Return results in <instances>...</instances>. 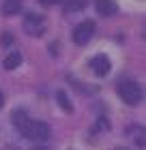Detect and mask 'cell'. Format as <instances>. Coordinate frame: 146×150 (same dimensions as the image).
Masks as SVG:
<instances>
[{
    "label": "cell",
    "instance_id": "1",
    "mask_svg": "<svg viewBox=\"0 0 146 150\" xmlns=\"http://www.w3.org/2000/svg\"><path fill=\"white\" fill-rule=\"evenodd\" d=\"M19 131H22V135L26 139H32V142H45L50 137V127H47L45 122L32 120V118L26 120L24 125L19 127Z\"/></svg>",
    "mask_w": 146,
    "mask_h": 150
},
{
    "label": "cell",
    "instance_id": "2",
    "mask_svg": "<svg viewBox=\"0 0 146 150\" xmlns=\"http://www.w3.org/2000/svg\"><path fill=\"white\" fill-rule=\"evenodd\" d=\"M118 94L127 105H137L142 101V88L133 79H122L118 84Z\"/></svg>",
    "mask_w": 146,
    "mask_h": 150
},
{
    "label": "cell",
    "instance_id": "3",
    "mask_svg": "<svg viewBox=\"0 0 146 150\" xmlns=\"http://www.w3.org/2000/svg\"><path fill=\"white\" fill-rule=\"evenodd\" d=\"M95 35V22L93 19H86V22H82L75 26V30H73V41L78 45H86L90 39H93Z\"/></svg>",
    "mask_w": 146,
    "mask_h": 150
},
{
    "label": "cell",
    "instance_id": "4",
    "mask_svg": "<svg viewBox=\"0 0 146 150\" xmlns=\"http://www.w3.org/2000/svg\"><path fill=\"white\" fill-rule=\"evenodd\" d=\"M45 28V19L43 15H39V13H28V15L24 17V30L28 32L32 37H39L41 32Z\"/></svg>",
    "mask_w": 146,
    "mask_h": 150
},
{
    "label": "cell",
    "instance_id": "5",
    "mask_svg": "<svg viewBox=\"0 0 146 150\" xmlns=\"http://www.w3.org/2000/svg\"><path fill=\"white\" fill-rule=\"evenodd\" d=\"M90 69H93L95 75L103 77V75L110 73V69H112V62H110L108 56H103V54H97V56L90 58Z\"/></svg>",
    "mask_w": 146,
    "mask_h": 150
},
{
    "label": "cell",
    "instance_id": "6",
    "mask_svg": "<svg viewBox=\"0 0 146 150\" xmlns=\"http://www.w3.org/2000/svg\"><path fill=\"white\" fill-rule=\"evenodd\" d=\"M95 9H97V13L110 17V15H114V13L118 11V6H116L114 0H97V2H95Z\"/></svg>",
    "mask_w": 146,
    "mask_h": 150
},
{
    "label": "cell",
    "instance_id": "7",
    "mask_svg": "<svg viewBox=\"0 0 146 150\" xmlns=\"http://www.w3.org/2000/svg\"><path fill=\"white\" fill-rule=\"evenodd\" d=\"M127 133H129V137L135 142L137 148H144V127L131 125V127H127Z\"/></svg>",
    "mask_w": 146,
    "mask_h": 150
},
{
    "label": "cell",
    "instance_id": "8",
    "mask_svg": "<svg viewBox=\"0 0 146 150\" xmlns=\"http://www.w3.org/2000/svg\"><path fill=\"white\" fill-rule=\"evenodd\" d=\"M2 13L4 15H17V13H22V0H4Z\"/></svg>",
    "mask_w": 146,
    "mask_h": 150
},
{
    "label": "cell",
    "instance_id": "9",
    "mask_svg": "<svg viewBox=\"0 0 146 150\" xmlns=\"http://www.w3.org/2000/svg\"><path fill=\"white\" fill-rule=\"evenodd\" d=\"M19 64H22V56H19L17 52H11L9 56L4 58V69H6V71H13V69H17Z\"/></svg>",
    "mask_w": 146,
    "mask_h": 150
},
{
    "label": "cell",
    "instance_id": "10",
    "mask_svg": "<svg viewBox=\"0 0 146 150\" xmlns=\"http://www.w3.org/2000/svg\"><path fill=\"white\" fill-rule=\"evenodd\" d=\"M62 6H65V11L75 13V11H82L86 6V0H62Z\"/></svg>",
    "mask_w": 146,
    "mask_h": 150
},
{
    "label": "cell",
    "instance_id": "11",
    "mask_svg": "<svg viewBox=\"0 0 146 150\" xmlns=\"http://www.w3.org/2000/svg\"><path fill=\"white\" fill-rule=\"evenodd\" d=\"M56 99H58V105H60V107H62V110H65V112H71V110H73L71 101H69V97H67V94L62 92V90H60V92L56 94Z\"/></svg>",
    "mask_w": 146,
    "mask_h": 150
},
{
    "label": "cell",
    "instance_id": "12",
    "mask_svg": "<svg viewBox=\"0 0 146 150\" xmlns=\"http://www.w3.org/2000/svg\"><path fill=\"white\" fill-rule=\"evenodd\" d=\"M13 43V37L9 35V32H4V35H2V45H11Z\"/></svg>",
    "mask_w": 146,
    "mask_h": 150
},
{
    "label": "cell",
    "instance_id": "13",
    "mask_svg": "<svg viewBox=\"0 0 146 150\" xmlns=\"http://www.w3.org/2000/svg\"><path fill=\"white\" fill-rule=\"evenodd\" d=\"M39 2H41V4H47V6H50V4H60L62 0H39Z\"/></svg>",
    "mask_w": 146,
    "mask_h": 150
},
{
    "label": "cell",
    "instance_id": "14",
    "mask_svg": "<svg viewBox=\"0 0 146 150\" xmlns=\"http://www.w3.org/2000/svg\"><path fill=\"white\" fill-rule=\"evenodd\" d=\"M2 105H4V94L0 92V107H2Z\"/></svg>",
    "mask_w": 146,
    "mask_h": 150
},
{
    "label": "cell",
    "instance_id": "15",
    "mask_svg": "<svg viewBox=\"0 0 146 150\" xmlns=\"http://www.w3.org/2000/svg\"><path fill=\"white\" fill-rule=\"evenodd\" d=\"M32 150H45V148H41V146H37V148H32Z\"/></svg>",
    "mask_w": 146,
    "mask_h": 150
},
{
    "label": "cell",
    "instance_id": "16",
    "mask_svg": "<svg viewBox=\"0 0 146 150\" xmlns=\"http://www.w3.org/2000/svg\"><path fill=\"white\" fill-rule=\"evenodd\" d=\"M114 150H129V148H114Z\"/></svg>",
    "mask_w": 146,
    "mask_h": 150
}]
</instances>
